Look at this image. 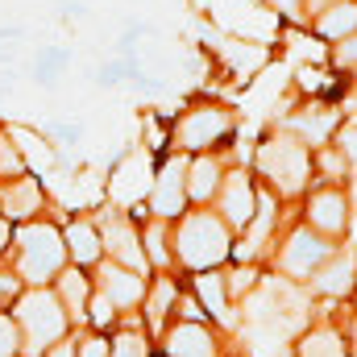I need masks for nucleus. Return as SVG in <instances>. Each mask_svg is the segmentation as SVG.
I'll use <instances>...</instances> for the list:
<instances>
[{"instance_id": "c9c22d12", "label": "nucleus", "mask_w": 357, "mask_h": 357, "mask_svg": "<svg viewBox=\"0 0 357 357\" xmlns=\"http://www.w3.org/2000/svg\"><path fill=\"white\" fill-rule=\"evenodd\" d=\"M254 278H258L254 270H250V266H241L237 274H233V287H237V291H250V287H254Z\"/></svg>"}, {"instance_id": "412c9836", "label": "nucleus", "mask_w": 357, "mask_h": 357, "mask_svg": "<svg viewBox=\"0 0 357 357\" xmlns=\"http://www.w3.org/2000/svg\"><path fill=\"white\" fill-rule=\"evenodd\" d=\"M354 29H357V4H349V0H341V4L333 0L316 17V33L320 38H349Z\"/></svg>"}, {"instance_id": "4468645a", "label": "nucleus", "mask_w": 357, "mask_h": 357, "mask_svg": "<svg viewBox=\"0 0 357 357\" xmlns=\"http://www.w3.org/2000/svg\"><path fill=\"white\" fill-rule=\"evenodd\" d=\"M307 220H312L316 233H324V237H341L345 225H349V204H345V195H341L337 187L316 191L312 204H307Z\"/></svg>"}, {"instance_id": "f3484780", "label": "nucleus", "mask_w": 357, "mask_h": 357, "mask_svg": "<svg viewBox=\"0 0 357 357\" xmlns=\"http://www.w3.org/2000/svg\"><path fill=\"white\" fill-rule=\"evenodd\" d=\"M4 129L13 133V142H17V150H21V158H25V167H29L33 175H42V171L54 167V150H50L46 133H33V129H25V125H4Z\"/></svg>"}, {"instance_id": "9b49d317", "label": "nucleus", "mask_w": 357, "mask_h": 357, "mask_svg": "<svg viewBox=\"0 0 357 357\" xmlns=\"http://www.w3.org/2000/svg\"><path fill=\"white\" fill-rule=\"evenodd\" d=\"M183 204H187V158H171V162H162V171L154 175L150 208H154V216L171 220V216L183 212Z\"/></svg>"}, {"instance_id": "e433bc0d", "label": "nucleus", "mask_w": 357, "mask_h": 357, "mask_svg": "<svg viewBox=\"0 0 357 357\" xmlns=\"http://www.w3.org/2000/svg\"><path fill=\"white\" fill-rule=\"evenodd\" d=\"M42 357H75V341H67V337H63L59 345H50Z\"/></svg>"}, {"instance_id": "7ed1b4c3", "label": "nucleus", "mask_w": 357, "mask_h": 357, "mask_svg": "<svg viewBox=\"0 0 357 357\" xmlns=\"http://www.w3.org/2000/svg\"><path fill=\"white\" fill-rule=\"evenodd\" d=\"M175 245H178L183 266H191V270L220 266V262L233 254L229 225H225V216H212V212H191V216H183Z\"/></svg>"}, {"instance_id": "a211bd4d", "label": "nucleus", "mask_w": 357, "mask_h": 357, "mask_svg": "<svg viewBox=\"0 0 357 357\" xmlns=\"http://www.w3.org/2000/svg\"><path fill=\"white\" fill-rule=\"evenodd\" d=\"M167 354L171 357H216V345H212V337H208V328L199 320H187V324H178L171 333Z\"/></svg>"}, {"instance_id": "f257e3e1", "label": "nucleus", "mask_w": 357, "mask_h": 357, "mask_svg": "<svg viewBox=\"0 0 357 357\" xmlns=\"http://www.w3.org/2000/svg\"><path fill=\"white\" fill-rule=\"evenodd\" d=\"M4 262L21 274L25 287H50L54 274L67 266V241H63V229L54 220H21L13 225V241H8V254Z\"/></svg>"}, {"instance_id": "20e7f679", "label": "nucleus", "mask_w": 357, "mask_h": 357, "mask_svg": "<svg viewBox=\"0 0 357 357\" xmlns=\"http://www.w3.org/2000/svg\"><path fill=\"white\" fill-rule=\"evenodd\" d=\"M258 171L278 195H299L312 178V154L299 137H270L258 146Z\"/></svg>"}, {"instance_id": "393cba45", "label": "nucleus", "mask_w": 357, "mask_h": 357, "mask_svg": "<svg viewBox=\"0 0 357 357\" xmlns=\"http://www.w3.org/2000/svg\"><path fill=\"white\" fill-rule=\"evenodd\" d=\"M142 245H146V258L154 266H167L171 262V250H167V229H162V216H154V225L142 233Z\"/></svg>"}, {"instance_id": "ddd939ff", "label": "nucleus", "mask_w": 357, "mask_h": 357, "mask_svg": "<svg viewBox=\"0 0 357 357\" xmlns=\"http://www.w3.org/2000/svg\"><path fill=\"white\" fill-rule=\"evenodd\" d=\"M50 287H54V295L63 299V307H67L71 324H84V320H88V299H91V291H96L88 266L67 262V266L54 274V282H50Z\"/></svg>"}, {"instance_id": "2f4dec72", "label": "nucleus", "mask_w": 357, "mask_h": 357, "mask_svg": "<svg viewBox=\"0 0 357 357\" xmlns=\"http://www.w3.org/2000/svg\"><path fill=\"white\" fill-rule=\"evenodd\" d=\"M75 357H112V341L100 328L88 337H75Z\"/></svg>"}, {"instance_id": "c756f323", "label": "nucleus", "mask_w": 357, "mask_h": 357, "mask_svg": "<svg viewBox=\"0 0 357 357\" xmlns=\"http://www.w3.org/2000/svg\"><path fill=\"white\" fill-rule=\"evenodd\" d=\"M0 357H21V328L13 312H0Z\"/></svg>"}, {"instance_id": "6ab92c4d", "label": "nucleus", "mask_w": 357, "mask_h": 357, "mask_svg": "<svg viewBox=\"0 0 357 357\" xmlns=\"http://www.w3.org/2000/svg\"><path fill=\"white\" fill-rule=\"evenodd\" d=\"M220 187V158H212L208 150H199L195 158H187V195L191 199H208Z\"/></svg>"}, {"instance_id": "423d86ee", "label": "nucleus", "mask_w": 357, "mask_h": 357, "mask_svg": "<svg viewBox=\"0 0 357 357\" xmlns=\"http://www.w3.org/2000/svg\"><path fill=\"white\" fill-rule=\"evenodd\" d=\"M229 129H233V112L212 108V104L208 108H191L175 125V146L187 150V154H199V150H212Z\"/></svg>"}, {"instance_id": "aec40b11", "label": "nucleus", "mask_w": 357, "mask_h": 357, "mask_svg": "<svg viewBox=\"0 0 357 357\" xmlns=\"http://www.w3.org/2000/svg\"><path fill=\"white\" fill-rule=\"evenodd\" d=\"M195 291H199L204 307H208L220 324H237V316H233V307H229V278H220V274H199V278H195Z\"/></svg>"}, {"instance_id": "6e6552de", "label": "nucleus", "mask_w": 357, "mask_h": 357, "mask_svg": "<svg viewBox=\"0 0 357 357\" xmlns=\"http://www.w3.org/2000/svg\"><path fill=\"white\" fill-rule=\"evenodd\" d=\"M150 187H154V171H150V158L146 150H133L116 162V171L108 178V195L116 208H133L142 199H150Z\"/></svg>"}, {"instance_id": "9d476101", "label": "nucleus", "mask_w": 357, "mask_h": 357, "mask_svg": "<svg viewBox=\"0 0 357 357\" xmlns=\"http://www.w3.org/2000/svg\"><path fill=\"white\" fill-rule=\"evenodd\" d=\"M96 291H104L112 303H116V312H129V307H142V299H146V278H142V270H129L121 266V262H112V258H100L96 262Z\"/></svg>"}, {"instance_id": "f704fd0d", "label": "nucleus", "mask_w": 357, "mask_h": 357, "mask_svg": "<svg viewBox=\"0 0 357 357\" xmlns=\"http://www.w3.org/2000/svg\"><path fill=\"white\" fill-rule=\"evenodd\" d=\"M266 4L282 17H295V21H299V8H303V0H266Z\"/></svg>"}, {"instance_id": "58836bf2", "label": "nucleus", "mask_w": 357, "mask_h": 357, "mask_svg": "<svg viewBox=\"0 0 357 357\" xmlns=\"http://www.w3.org/2000/svg\"><path fill=\"white\" fill-rule=\"evenodd\" d=\"M324 4H333V0H312V8H324Z\"/></svg>"}, {"instance_id": "473e14b6", "label": "nucleus", "mask_w": 357, "mask_h": 357, "mask_svg": "<svg viewBox=\"0 0 357 357\" xmlns=\"http://www.w3.org/2000/svg\"><path fill=\"white\" fill-rule=\"evenodd\" d=\"M337 63L341 67H357V29L349 38H341V46H337Z\"/></svg>"}, {"instance_id": "bb28decb", "label": "nucleus", "mask_w": 357, "mask_h": 357, "mask_svg": "<svg viewBox=\"0 0 357 357\" xmlns=\"http://www.w3.org/2000/svg\"><path fill=\"white\" fill-rule=\"evenodd\" d=\"M84 324H91V328H112L116 324V303L104 295V291H91V299H88V320Z\"/></svg>"}, {"instance_id": "0eeeda50", "label": "nucleus", "mask_w": 357, "mask_h": 357, "mask_svg": "<svg viewBox=\"0 0 357 357\" xmlns=\"http://www.w3.org/2000/svg\"><path fill=\"white\" fill-rule=\"evenodd\" d=\"M46 212V187L33 171L13 178H0V216L8 225H21V220H33Z\"/></svg>"}, {"instance_id": "2eb2a0df", "label": "nucleus", "mask_w": 357, "mask_h": 357, "mask_svg": "<svg viewBox=\"0 0 357 357\" xmlns=\"http://www.w3.org/2000/svg\"><path fill=\"white\" fill-rule=\"evenodd\" d=\"M63 241H67V258H71L75 266H96V262L104 258L100 229H96V220H88V216H71V220L63 225Z\"/></svg>"}, {"instance_id": "a878e982", "label": "nucleus", "mask_w": 357, "mask_h": 357, "mask_svg": "<svg viewBox=\"0 0 357 357\" xmlns=\"http://www.w3.org/2000/svg\"><path fill=\"white\" fill-rule=\"evenodd\" d=\"M29 167H25V158H21V150H17V142H13V133L0 125V178H13V175H25Z\"/></svg>"}, {"instance_id": "b1692460", "label": "nucleus", "mask_w": 357, "mask_h": 357, "mask_svg": "<svg viewBox=\"0 0 357 357\" xmlns=\"http://www.w3.org/2000/svg\"><path fill=\"white\" fill-rule=\"evenodd\" d=\"M67 63H71V54H67L63 46H50V50L38 54V63H33V79H38V84H54L59 71H63Z\"/></svg>"}, {"instance_id": "4be33fe9", "label": "nucleus", "mask_w": 357, "mask_h": 357, "mask_svg": "<svg viewBox=\"0 0 357 357\" xmlns=\"http://www.w3.org/2000/svg\"><path fill=\"white\" fill-rule=\"evenodd\" d=\"M142 303H146V320H150V328L162 333V324H167V316H171V307H175V287H171V278L146 287V299H142Z\"/></svg>"}, {"instance_id": "1a4fd4ad", "label": "nucleus", "mask_w": 357, "mask_h": 357, "mask_svg": "<svg viewBox=\"0 0 357 357\" xmlns=\"http://www.w3.org/2000/svg\"><path fill=\"white\" fill-rule=\"evenodd\" d=\"M328 254H333L328 237H324V233H316V229L307 225V229H295V233L287 237L278 266H282V274H291V278H312Z\"/></svg>"}, {"instance_id": "dca6fc26", "label": "nucleus", "mask_w": 357, "mask_h": 357, "mask_svg": "<svg viewBox=\"0 0 357 357\" xmlns=\"http://www.w3.org/2000/svg\"><path fill=\"white\" fill-rule=\"evenodd\" d=\"M316 278V291L320 295H345V291H354V278H357V254L354 250H345V254H328L320 270L312 274Z\"/></svg>"}, {"instance_id": "4c0bfd02", "label": "nucleus", "mask_w": 357, "mask_h": 357, "mask_svg": "<svg viewBox=\"0 0 357 357\" xmlns=\"http://www.w3.org/2000/svg\"><path fill=\"white\" fill-rule=\"evenodd\" d=\"M8 241H13V225L0 216V262H4V254H8Z\"/></svg>"}, {"instance_id": "f8f14e48", "label": "nucleus", "mask_w": 357, "mask_h": 357, "mask_svg": "<svg viewBox=\"0 0 357 357\" xmlns=\"http://www.w3.org/2000/svg\"><path fill=\"white\" fill-rule=\"evenodd\" d=\"M216 195H220V216H225V225L245 229V225L254 220L258 191H254V183H250V175H245V171H229V175L220 178Z\"/></svg>"}, {"instance_id": "39448f33", "label": "nucleus", "mask_w": 357, "mask_h": 357, "mask_svg": "<svg viewBox=\"0 0 357 357\" xmlns=\"http://www.w3.org/2000/svg\"><path fill=\"white\" fill-rule=\"evenodd\" d=\"M96 229H100V241H104V258L121 262L129 270H142L146 274V245H142V233L129 225V216L121 208H104L96 216Z\"/></svg>"}, {"instance_id": "72a5a7b5", "label": "nucleus", "mask_w": 357, "mask_h": 357, "mask_svg": "<svg viewBox=\"0 0 357 357\" xmlns=\"http://www.w3.org/2000/svg\"><path fill=\"white\" fill-rule=\"evenodd\" d=\"M341 154L349 158V167H357V125H349V129L341 133Z\"/></svg>"}, {"instance_id": "f03ea898", "label": "nucleus", "mask_w": 357, "mask_h": 357, "mask_svg": "<svg viewBox=\"0 0 357 357\" xmlns=\"http://www.w3.org/2000/svg\"><path fill=\"white\" fill-rule=\"evenodd\" d=\"M8 312L21 328V357H42L71 333V316L54 295V287H25Z\"/></svg>"}, {"instance_id": "cd10ccee", "label": "nucleus", "mask_w": 357, "mask_h": 357, "mask_svg": "<svg viewBox=\"0 0 357 357\" xmlns=\"http://www.w3.org/2000/svg\"><path fill=\"white\" fill-rule=\"evenodd\" d=\"M299 357H345V349H341V341L333 333H316V337H307L299 345Z\"/></svg>"}, {"instance_id": "7c9ffc66", "label": "nucleus", "mask_w": 357, "mask_h": 357, "mask_svg": "<svg viewBox=\"0 0 357 357\" xmlns=\"http://www.w3.org/2000/svg\"><path fill=\"white\" fill-rule=\"evenodd\" d=\"M112 357H150L146 337H142V333H133V328H125L121 337H112Z\"/></svg>"}, {"instance_id": "c85d7f7f", "label": "nucleus", "mask_w": 357, "mask_h": 357, "mask_svg": "<svg viewBox=\"0 0 357 357\" xmlns=\"http://www.w3.org/2000/svg\"><path fill=\"white\" fill-rule=\"evenodd\" d=\"M25 291V282H21V274L8 266V262H0V312H8L13 303H17V295Z\"/></svg>"}, {"instance_id": "5701e85b", "label": "nucleus", "mask_w": 357, "mask_h": 357, "mask_svg": "<svg viewBox=\"0 0 357 357\" xmlns=\"http://www.w3.org/2000/svg\"><path fill=\"white\" fill-rule=\"evenodd\" d=\"M333 112H320V116H295L291 121V133L299 137V142H312V146H320V142H328V129H333Z\"/></svg>"}]
</instances>
